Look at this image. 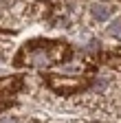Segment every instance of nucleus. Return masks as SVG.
<instances>
[{
  "mask_svg": "<svg viewBox=\"0 0 121 123\" xmlns=\"http://www.w3.org/2000/svg\"><path fill=\"white\" fill-rule=\"evenodd\" d=\"M110 33L117 35V37H121V20H115V22L110 24Z\"/></svg>",
  "mask_w": 121,
  "mask_h": 123,
  "instance_id": "obj_3",
  "label": "nucleus"
},
{
  "mask_svg": "<svg viewBox=\"0 0 121 123\" xmlns=\"http://www.w3.org/2000/svg\"><path fill=\"white\" fill-rule=\"evenodd\" d=\"M110 13H112V9H110L108 5H95V7H93V15L97 18V22L108 20V18H110Z\"/></svg>",
  "mask_w": 121,
  "mask_h": 123,
  "instance_id": "obj_2",
  "label": "nucleus"
},
{
  "mask_svg": "<svg viewBox=\"0 0 121 123\" xmlns=\"http://www.w3.org/2000/svg\"><path fill=\"white\" fill-rule=\"evenodd\" d=\"M0 123H16V119H2Z\"/></svg>",
  "mask_w": 121,
  "mask_h": 123,
  "instance_id": "obj_4",
  "label": "nucleus"
},
{
  "mask_svg": "<svg viewBox=\"0 0 121 123\" xmlns=\"http://www.w3.org/2000/svg\"><path fill=\"white\" fill-rule=\"evenodd\" d=\"M26 64L44 68V66L53 64V62H51V55L44 51V49H35V51H29V53H26Z\"/></svg>",
  "mask_w": 121,
  "mask_h": 123,
  "instance_id": "obj_1",
  "label": "nucleus"
}]
</instances>
